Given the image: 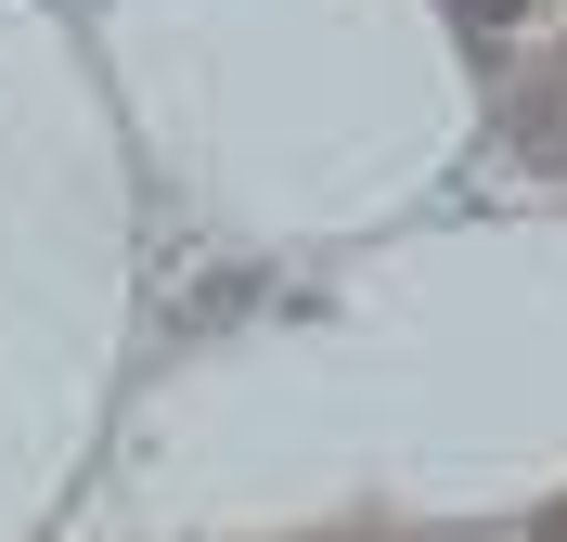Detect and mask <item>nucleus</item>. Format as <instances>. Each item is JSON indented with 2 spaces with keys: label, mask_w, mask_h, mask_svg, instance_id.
Segmentation results:
<instances>
[{
  "label": "nucleus",
  "mask_w": 567,
  "mask_h": 542,
  "mask_svg": "<svg viewBox=\"0 0 567 542\" xmlns=\"http://www.w3.org/2000/svg\"><path fill=\"white\" fill-rule=\"evenodd\" d=\"M503 143L529 155V168H567V65H555V52L516 65V91H503Z\"/></svg>",
  "instance_id": "1"
},
{
  "label": "nucleus",
  "mask_w": 567,
  "mask_h": 542,
  "mask_svg": "<svg viewBox=\"0 0 567 542\" xmlns=\"http://www.w3.org/2000/svg\"><path fill=\"white\" fill-rule=\"evenodd\" d=\"M452 27H477V39H503V27H529V0H452Z\"/></svg>",
  "instance_id": "2"
},
{
  "label": "nucleus",
  "mask_w": 567,
  "mask_h": 542,
  "mask_svg": "<svg viewBox=\"0 0 567 542\" xmlns=\"http://www.w3.org/2000/svg\"><path fill=\"white\" fill-rule=\"evenodd\" d=\"M516 542H567V491H555V504H542V517H529Z\"/></svg>",
  "instance_id": "3"
}]
</instances>
